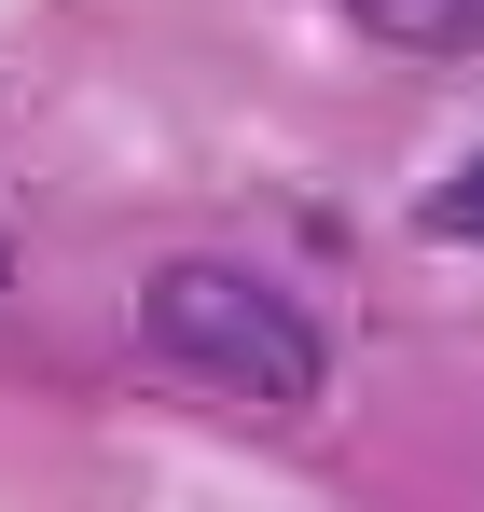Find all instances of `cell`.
<instances>
[{
	"mask_svg": "<svg viewBox=\"0 0 484 512\" xmlns=\"http://www.w3.org/2000/svg\"><path fill=\"white\" fill-rule=\"evenodd\" d=\"M429 236H484V167H457L443 194H429Z\"/></svg>",
	"mask_w": 484,
	"mask_h": 512,
	"instance_id": "3",
	"label": "cell"
},
{
	"mask_svg": "<svg viewBox=\"0 0 484 512\" xmlns=\"http://www.w3.org/2000/svg\"><path fill=\"white\" fill-rule=\"evenodd\" d=\"M139 346H153L180 388H208V402H236V416H305L332 388V346L319 319L277 291V277H249L222 250H180L139 277Z\"/></svg>",
	"mask_w": 484,
	"mask_h": 512,
	"instance_id": "1",
	"label": "cell"
},
{
	"mask_svg": "<svg viewBox=\"0 0 484 512\" xmlns=\"http://www.w3.org/2000/svg\"><path fill=\"white\" fill-rule=\"evenodd\" d=\"M374 42H415V56H443V42H484V0H346Z\"/></svg>",
	"mask_w": 484,
	"mask_h": 512,
	"instance_id": "2",
	"label": "cell"
},
{
	"mask_svg": "<svg viewBox=\"0 0 484 512\" xmlns=\"http://www.w3.org/2000/svg\"><path fill=\"white\" fill-rule=\"evenodd\" d=\"M0 277H14V250H0Z\"/></svg>",
	"mask_w": 484,
	"mask_h": 512,
	"instance_id": "4",
	"label": "cell"
}]
</instances>
